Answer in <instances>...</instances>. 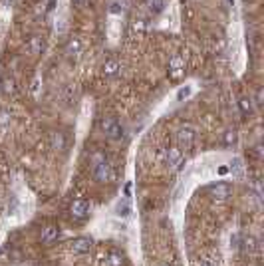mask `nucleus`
<instances>
[{"label":"nucleus","mask_w":264,"mask_h":266,"mask_svg":"<svg viewBox=\"0 0 264 266\" xmlns=\"http://www.w3.org/2000/svg\"><path fill=\"white\" fill-rule=\"evenodd\" d=\"M231 171L234 175H240V171H242V161H240V159H234L231 163Z\"/></svg>","instance_id":"20"},{"label":"nucleus","mask_w":264,"mask_h":266,"mask_svg":"<svg viewBox=\"0 0 264 266\" xmlns=\"http://www.w3.org/2000/svg\"><path fill=\"white\" fill-rule=\"evenodd\" d=\"M94 246V240L90 236H78L70 242V252L72 254H88Z\"/></svg>","instance_id":"3"},{"label":"nucleus","mask_w":264,"mask_h":266,"mask_svg":"<svg viewBox=\"0 0 264 266\" xmlns=\"http://www.w3.org/2000/svg\"><path fill=\"white\" fill-rule=\"evenodd\" d=\"M167 165L171 167V169H175V171H179L183 163H185V159H183V153H181V149H177V147H169L167 149Z\"/></svg>","instance_id":"7"},{"label":"nucleus","mask_w":264,"mask_h":266,"mask_svg":"<svg viewBox=\"0 0 264 266\" xmlns=\"http://www.w3.org/2000/svg\"><path fill=\"white\" fill-rule=\"evenodd\" d=\"M74 2H76V4H78V6H82V4H86V2H88V0H74Z\"/></svg>","instance_id":"27"},{"label":"nucleus","mask_w":264,"mask_h":266,"mask_svg":"<svg viewBox=\"0 0 264 266\" xmlns=\"http://www.w3.org/2000/svg\"><path fill=\"white\" fill-rule=\"evenodd\" d=\"M94 177L98 183H109L113 179V169L109 165V161L101 155L94 157Z\"/></svg>","instance_id":"1"},{"label":"nucleus","mask_w":264,"mask_h":266,"mask_svg":"<svg viewBox=\"0 0 264 266\" xmlns=\"http://www.w3.org/2000/svg\"><path fill=\"white\" fill-rule=\"evenodd\" d=\"M115 215H117V217H123V219L129 217V215H131V205H129L127 201H119V203L115 205Z\"/></svg>","instance_id":"15"},{"label":"nucleus","mask_w":264,"mask_h":266,"mask_svg":"<svg viewBox=\"0 0 264 266\" xmlns=\"http://www.w3.org/2000/svg\"><path fill=\"white\" fill-rule=\"evenodd\" d=\"M209 195L215 201H227L231 197V185L229 183H223V181H217L209 187Z\"/></svg>","instance_id":"5"},{"label":"nucleus","mask_w":264,"mask_h":266,"mask_svg":"<svg viewBox=\"0 0 264 266\" xmlns=\"http://www.w3.org/2000/svg\"><path fill=\"white\" fill-rule=\"evenodd\" d=\"M193 266H215V264H213L211 260H207V258H199V260Z\"/></svg>","instance_id":"24"},{"label":"nucleus","mask_w":264,"mask_h":266,"mask_svg":"<svg viewBox=\"0 0 264 266\" xmlns=\"http://www.w3.org/2000/svg\"><path fill=\"white\" fill-rule=\"evenodd\" d=\"M99 127L105 133V137H109V139H121L123 137V127L119 125V121L115 117H103Z\"/></svg>","instance_id":"2"},{"label":"nucleus","mask_w":264,"mask_h":266,"mask_svg":"<svg viewBox=\"0 0 264 266\" xmlns=\"http://www.w3.org/2000/svg\"><path fill=\"white\" fill-rule=\"evenodd\" d=\"M119 10H123V6H119V2H113L111 4V12H119Z\"/></svg>","instance_id":"25"},{"label":"nucleus","mask_w":264,"mask_h":266,"mask_svg":"<svg viewBox=\"0 0 264 266\" xmlns=\"http://www.w3.org/2000/svg\"><path fill=\"white\" fill-rule=\"evenodd\" d=\"M68 28V24H66V18H60V20H56V32L58 34H62L64 30Z\"/></svg>","instance_id":"21"},{"label":"nucleus","mask_w":264,"mask_h":266,"mask_svg":"<svg viewBox=\"0 0 264 266\" xmlns=\"http://www.w3.org/2000/svg\"><path fill=\"white\" fill-rule=\"evenodd\" d=\"M254 103H258V105L262 103V90H258V92H256V101H254Z\"/></svg>","instance_id":"26"},{"label":"nucleus","mask_w":264,"mask_h":266,"mask_svg":"<svg viewBox=\"0 0 264 266\" xmlns=\"http://www.w3.org/2000/svg\"><path fill=\"white\" fill-rule=\"evenodd\" d=\"M183 68H185V62H183V58H181V56L171 58V62H169V72H171V76H173V78H179V76H181V72H183Z\"/></svg>","instance_id":"12"},{"label":"nucleus","mask_w":264,"mask_h":266,"mask_svg":"<svg viewBox=\"0 0 264 266\" xmlns=\"http://www.w3.org/2000/svg\"><path fill=\"white\" fill-rule=\"evenodd\" d=\"M223 143L227 147H234L238 143V133H236V129H227V131L223 133Z\"/></svg>","instance_id":"14"},{"label":"nucleus","mask_w":264,"mask_h":266,"mask_svg":"<svg viewBox=\"0 0 264 266\" xmlns=\"http://www.w3.org/2000/svg\"><path fill=\"white\" fill-rule=\"evenodd\" d=\"M66 135L62 131H52L50 133V147L54 151H64L66 149Z\"/></svg>","instance_id":"9"},{"label":"nucleus","mask_w":264,"mask_h":266,"mask_svg":"<svg viewBox=\"0 0 264 266\" xmlns=\"http://www.w3.org/2000/svg\"><path fill=\"white\" fill-rule=\"evenodd\" d=\"M42 48H44V42H42L38 36H32V40L28 42V50H30V54H40Z\"/></svg>","instance_id":"17"},{"label":"nucleus","mask_w":264,"mask_h":266,"mask_svg":"<svg viewBox=\"0 0 264 266\" xmlns=\"http://www.w3.org/2000/svg\"><path fill=\"white\" fill-rule=\"evenodd\" d=\"M66 54L72 60H78V58H80V54H82V42H80V38H72V40L68 42Z\"/></svg>","instance_id":"10"},{"label":"nucleus","mask_w":264,"mask_h":266,"mask_svg":"<svg viewBox=\"0 0 264 266\" xmlns=\"http://www.w3.org/2000/svg\"><path fill=\"white\" fill-rule=\"evenodd\" d=\"M195 137H197V133L195 129L191 127V125H183V127H179V131H177V143L181 145V147H191L193 143H195Z\"/></svg>","instance_id":"6"},{"label":"nucleus","mask_w":264,"mask_h":266,"mask_svg":"<svg viewBox=\"0 0 264 266\" xmlns=\"http://www.w3.org/2000/svg\"><path fill=\"white\" fill-rule=\"evenodd\" d=\"M8 123H10V117H8V113H4V111H2V113H0V127H2V129H6V127H8Z\"/></svg>","instance_id":"22"},{"label":"nucleus","mask_w":264,"mask_h":266,"mask_svg":"<svg viewBox=\"0 0 264 266\" xmlns=\"http://www.w3.org/2000/svg\"><path fill=\"white\" fill-rule=\"evenodd\" d=\"M145 4L149 8V12H153V14H159L165 8V0H145Z\"/></svg>","instance_id":"16"},{"label":"nucleus","mask_w":264,"mask_h":266,"mask_svg":"<svg viewBox=\"0 0 264 266\" xmlns=\"http://www.w3.org/2000/svg\"><path fill=\"white\" fill-rule=\"evenodd\" d=\"M238 105H240V111L246 115V113H252V109H254V105H252V100L250 98H242V100L238 101Z\"/></svg>","instance_id":"18"},{"label":"nucleus","mask_w":264,"mask_h":266,"mask_svg":"<svg viewBox=\"0 0 264 266\" xmlns=\"http://www.w3.org/2000/svg\"><path fill=\"white\" fill-rule=\"evenodd\" d=\"M191 94V90L189 88H183V90H179V94H177V100H183V98H187Z\"/></svg>","instance_id":"23"},{"label":"nucleus","mask_w":264,"mask_h":266,"mask_svg":"<svg viewBox=\"0 0 264 266\" xmlns=\"http://www.w3.org/2000/svg\"><path fill=\"white\" fill-rule=\"evenodd\" d=\"M2 90H4L6 94H12V92L16 90V88H14V80H12V78H6V80H4V88H2Z\"/></svg>","instance_id":"19"},{"label":"nucleus","mask_w":264,"mask_h":266,"mask_svg":"<svg viewBox=\"0 0 264 266\" xmlns=\"http://www.w3.org/2000/svg\"><path fill=\"white\" fill-rule=\"evenodd\" d=\"M60 227H54V225H50V227H44L42 229V234H40V242L42 244H46V246H50V244H54L58 238H60Z\"/></svg>","instance_id":"8"},{"label":"nucleus","mask_w":264,"mask_h":266,"mask_svg":"<svg viewBox=\"0 0 264 266\" xmlns=\"http://www.w3.org/2000/svg\"><path fill=\"white\" fill-rule=\"evenodd\" d=\"M70 215H72L74 219H78V221L88 219V215H90V203L84 199L72 201V205H70Z\"/></svg>","instance_id":"4"},{"label":"nucleus","mask_w":264,"mask_h":266,"mask_svg":"<svg viewBox=\"0 0 264 266\" xmlns=\"http://www.w3.org/2000/svg\"><path fill=\"white\" fill-rule=\"evenodd\" d=\"M119 70H121V64H119L117 60H105V62H103V66H101L103 76H107V78L117 76V74H119Z\"/></svg>","instance_id":"11"},{"label":"nucleus","mask_w":264,"mask_h":266,"mask_svg":"<svg viewBox=\"0 0 264 266\" xmlns=\"http://www.w3.org/2000/svg\"><path fill=\"white\" fill-rule=\"evenodd\" d=\"M107 264L109 266H125V254L119 250H111L107 254Z\"/></svg>","instance_id":"13"}]
</instances>
